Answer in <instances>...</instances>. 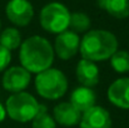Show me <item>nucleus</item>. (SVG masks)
Here are the masks:
<instances>
[{"instance_id":"obj_13","label":"nucleus","mask_w":129,"mask_h":128,"mask_svg":"<svg viewBox=\"0 0 129 128\" xmlns=\"http://www.w3.org/2000/svg\"><path fill=\"white\" fill-rule=\"evenodd\" d=\"M80 113L88 111L89 108L94 107L96 103V94L95 92L84 85H79L77 87L72 94H70V100H69Z\"/></svg>"},{"instance_id":"obj_2","label":"nucleus","mask_w":129,"mask_h":128,"mask_svg":"<svg viewBox=\"0 0 129 128\" xmlns=\"http://www.w3.org/2000/svg\"><path fill=\"white\" fill-rule=\"evenodd\" d=\"M119 43L115 34L104 29H90L80 38L79 53L83 59L94 63L104 62L118 50Z\"/></svg>"},{"instance_id":"obj_16","label":"nucleus","mask_w":129,"mask_h":128,"mask_svg":"<svg viewBox=\"0 0 129 128\" xmlns=\"http://www.w3.org/2000/svg\"><path fill=\"white\" fill-rule=\"evenodd\" d=\"M90 25H91L90 18H89V15H86L85 13H83V11L72 13L69 28H72L73 32H75L77 34H79V33H84L85 34L88 30H90Z\"/></svg>"},{"instance_id":"obj_9","label":"nucleus","mask_w":129,"mask_h":128,"mask_svg":"<svg viewBox=\"0 0 129 128\" xmlns=\"http://www.w3.org/2000/svg\"><path fill=\"white\" fill-rule=\"evenodd\" d=\"M80 128H112L113 122L110 113L102 106H94L82 113L79 122Z\"/></svg>"},{"instance_id":"obj_1","label":"nucleus","mask_w":129,"mask_h":128,"mask_svg":"<svg viewBox=\"0 0 129 128\" xmlns=\"http://www.w3.org/2000/svg\"><path fill=\"white\" fill-rule=\"evenodd\" d=\"M55 53L51 43L42 35H31L19 48L20 65L28 72L38 74L51 68Z\"/></svg>"},{"instance_id":"obj_14","label":"nucleus","mask_w":129,"mask_h":128,"mask_svg":"<svg viewBox=\"0 0 129 128\" xmlns=\"http://www.w3.org/2000/svg\"><path fill=\"white\" fill-rule=\"evenodd\" d=\"M98 5L115 19L123 20L129 16V0H98Z\"/></svg>"},{"instance_id":"obj_17","label":"nucleus","mask_w":129,"mask_h":128,"mask_svg":"<svg viewBox=\"0 0 129 128\" xmlns=\"http://www.w3.org/2000/svg\"><path fill=\"white\" fill-rule=\"evenodd\" d=\"M110 65L115 73L124 74L129 72V52L127 50H117L110 57Z\"/></svg>"},{"instance_id":"obj_6","label":"nucleus","mask_w":129,"mask_h":128,"mask_svg":"<svg viewBox=\"0 0 129 128\" xmlns=\"http://www.w3.org/2000/svg\"><path fill=\"white\" fill-rule=\"evenodd\" d=\"M9 21L15 27H26L34 18V6L29 0H9L5 6Z\"/></svg>"},{"instance_id":"obj_7","label":"nucleus","mask_w":129,"mask_h":128,"mask_svg":"<svg viewBox=\"0 0 129 128\" xmlns=\"http://www.w3.org/2000/svg\"><path fill=\"white\" fill-rule=\"evenodd\" d=\"M31 82V73L21 65H14L4 70L1 85L6 92L19 93L24 92Z\"/></svg>"},{"instance_id":"obj_11","label":"nucleus","mask_w":129,"mask_h":128,"mask_svg":"<svg viewBox=\"0 0 129 128\" xmlns=\"http://www.w3.org/2000/svg\"><path fill=\"white\" fill-rule=\"evenodd\" d=\"M53 117L56 124H60L63 127H74L79 124L82 113L70 102H61L54 107Z\"/></svg>"},{"instance_id":"obj_18","label":"nucleus","mask_w":129,"mask_h":128,"mask_svg":"<svg viewBox=\"0 0 129 128\" xmlns=\"http://www.w3.org/2000/svg\"><path fill=\"white\" fill-rule=\"evenodd\" d=\"M31 128H56L54 117L46 112V107L44 104H40L38 114L31 121Z\"/></svg>"},{"instance_id":"obj_4","label":"nucleus","mask_w":129,"mask_h":128,"mask_svg":"<svg viewBox=\"0 0 129 128\" xmlns=\"http://www.w3.org/2000/svg\"><path fill=\"white\" fill-rule=\"evenodd\" d=\"M40 108V103L38 99L28 93V92H19L13 93L5 102L6 116L18 123H28L34 119L38 114Z\"/></svg>"},{"instance_id":"obj_8","label":"nucleus","mask_w":129,"mask_h":128,"mask_svg":"<svg viewBox=\"0 0 129 128\" xmlns=\"http://www.w3.org/2000/svg\"><path fill=\"white\" fill-rule=\"evenodd\" d=\"M54 53L61 60H70L74 58L80 48V37L73 30H65L56 35L54 40Z\"/></svg>"},{"instance_id":"obj_12","label":"nucleus","mask_w":129,"mask_h":128,"mask_svg":"<svg viewBox=\"0 0 129 128\" xmlns=\"http://www.w3.org/2000/svg\"><path fill=\"white\" fill-rule=\"evenodd\" d=\"M75 77L80 85L93 88L99 83L100 72L96 63L82 58L75 67Z\"/></svg>"},{"instance_id":"obj_15","label":"nucleus","mask_w":129,"mask_h":128,"mask_svg":"<svg viewBox=\"0 0 129 128\" xmlns=\"http://www.w3.org/2000/svg\"><path fill=\"white\" fill-rule=\"evenodd\" d=\"M21 43H23L21 34L18 30V28L9 27V28H5L0 33V45H3L4 48H6L10 52L19 49Z\"/></svg>"},{"instance_id":"obj_20","label":"nucleus","mask_w":129,"mask_h":128,"mask_svg":"<svg viewBox=\"0 0 129 128\" xmlns=\"http://www.w3.org/2000/svg\"><path fill=\"white\" fill-rule=\"evenodd\" d=\"M6 118V109H5V106L0 102V123L4 122Z\"/></svg>"},{"instance_id":"obj_19","label":"nucleus","mask_w":129,"mask_h":128,"mask_svg":"<svg viewBox=\"0 0 129 128\" xmlns=\"http://www.w3.org/2000/svg\"><path fill=\"white\" fill-rule=\"evenodd\" d=\"M10 62H11V52L0 45V73L8 69Z\"/></svg>"},{"instance_id":"obj_3","label":"nucleus","mask_w":129,"mask_h":128,"mask_svg":"<svg viewBox=\"0 0 129 128\" xmlns=\"http://www.w3.org/2000/svg\"><path fill=\"white\" fill-rule=\"evenodd\" d=\"M37 93L48 100H58L68 92V78L56 68H49L37 74L34 79Z\"/></svg>"},{"instance_id":"obj_10","label":"nucleus","mask_w":129,"mask_h":128,"mask_svg":"<svg viewBox=\"0 0 129 128\" xmlns=\"http://www.w3.org/2000/svg\"><path fill=\"white\" fill-rule=\"evenodd\" d=\"M108 100L120 108V109H129V78L122 77L115 79L109 85L107 92Z\"/></svg>"},{"instance_id":"obj_5","label":"nucleus","mask_w":129,"mask_h":128,"mask_svg":"<svg viewBox=\"0 0 129 128\" xmlns=\"http://www.w3.org/2000/svg\"><path fill=\"white\" fill-rule=\"evenodd\" d=\"M72 13L59 1H51L44 5L39 14V21L43 30L50 34H60L69 29Z\"/></svg>"},{"instance_id":"obj_21","label":"nucleus","mask_w":129,"mask_h":128,"mask_svg":"<svg viewBox=\"0 0 129 128\" xmlns=\"http://www.w3.org/2000/svg\"><path fill=\"white\" fill-rule=\"evenodd\" d=\"M0 28H1V20H0Z\"/></svg>"}]
</instances>
